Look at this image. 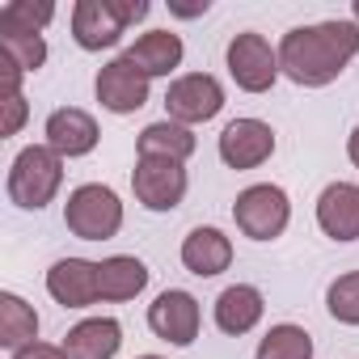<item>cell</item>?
Masks as SVG:
<instances>
[{"label":"cell","instance_id":"1","mask_svg":"<svg viewBox=\"0 0 359 359\" xmlns=\"http://www.w3.org/2000/svg\"><path fill=\"white\" fill-rule=\"evenodd\" d=\"M355 55H359V26L355 22L296 26L279 43V72L304 89H321V85L338 81Z\"/></svg>","mask_w":359,"mask_h":359},{"label":"cell","instance_id":"2","mask_svg":"<svg viewBox=\"0 0 359 359\" xmlns=\"http://www.w3.org/2000/svg\"><path fill=\"white\" fill-rule=\"evenodd\" d=\"M64 182V156L51 144H30L9 169V199L26 212H43Z\"/></svg>","mask_w":359,"mask_h":359},{"label":"cell","instance_id":"3","mask_svg":"<svg viewBox=\"0 0 359 359\" xmlns=\"http://www.w3.org/2000/svg\"><path fill=\"white\" fill-rule=\"evenodd\" d=\"M64 224L72 237L81 241H106L123 229V203L110 187L102 182H85L68 195V208H64Z\"/></svg>","mask_w":359,"mask_h":359},{"label":"cell","instance_id":"4","mask_svg":"<svg viewBox=\"0 0 359 359\" xmlns=\"http://www.w3.org/2000/svg\"><path fill=\"white\" fill-rule=\"evenodd\" d=\"M233 220H237V229H241L245 237H254V241H275V237L287 229V220H292V203H287V195H283L279 187L258 182V187H250V191L237 195Z\"/></svg>","mask_w":359,"mask_h":359},{"label":"cell","instance_id":"5","mask_svg":"<svg viewBox=\"0 0 359 359\" xmlns=\"http://www.w3.org/2000/svg\"><path fill=\"white\" fill-rule=\"evenodd\" d=\"M135 199L148 212H173L187 199V169L177 161H161V156H140L135 173H131Z\"/></svg>","mask_w":359,"mask_h":359},{"label":"cell","instance_id":"6","mask_svg":"<svg viewBox=\"0 0 359 359\" xmlns=\"http://www.w3.org/2000/svg\"><path fill=\"white\" fill-rule=\"evenodd\" d=\"M165 110H169L173 123H182V127L208 123V118H216V114L224 110V89H220V81L208 76V72L177 76V81L169 85V93H165Z\"/></svg>","mask_w":359,"mask_h":359},{"label":"cell","instance_id":"7","mask_svg":"<svg viewBox=\"0 0 359 359\" xmlns=\"http://www.w3.org/2000/svg\"><path fill=\"white\" fill-rule=\"evenodd\" d=\"M229 72L245 93H266L279 76V51H271L262 34L245 30L229 43Z\"/></svg>","mask_w":359,"mask_h":359},{"label":"cell","instance_id":"8","mask_svg":"<svg viewBox=\"0 0 359 359\" xmlns=\"http://www.w3.org/2000/svg\"><path fill=\"white\" fill-rule=\"evenodd\" d=\"M148 325L156 338H165L173 346H191L199 338V300L191 292L169 287L148 304Z\"/></svg>","mask_w":359,"mask_h":359},{"label":"cell","instance_id":"9","mask_svg":"<svg viewBox=\"0 0 359 359\" xmlns=\"http://www.w3.org/2000/svg\"><path fill=\"white\" fill-rule=\"evenodd\" d=\"M275 152V131L262 118H233L220 131V161L229 169H258Z\"/></svg>","mask_w":359,"mask_h":359},{"label":"cell","instance_id":"10","mask_svg":"<svg viewBox=\"0 0 359 359\" xmlns=\"http://www.w3.org/2000/svg\"><path fill=\"white\" fill-rule=\"evenodd\" d=\"M97 102L106 106V110H114V114H131V110H140L144 102H148V76L127 60V55H118V60H110L102 72H97Z\"/></svg>","mask_w":359,"mask_h":359},{"label":"cell","instance_id":"11","mask_svg":"<svg viewBox=\"0 0 359 359\" xmlns=\"http://www.w3.org/2000/svg\"><path fill=\"white\" fill-rule=\"evenodd\" d=\"M47 292L55 304L64 309H89L102 300V283H97V262L85 258H60L47 271Z\"/></svg>","mask_w":359,"mask_h":359},{"label":"cell","instance_id":"12","mask_svg":"<svg viewBox=\"0 0 359 359\" xmlns=\"http://www.w3.org/2000/svg\"><path fill=\"white\" fill-rule=\"evenodd\" d=\"M317 224L334 241H359V187L330 182L317 199Z\"/></svg>","mask_w":359,"mask_h":359},{"label":"cell","instance_id":"13","mask_svg":"<svg viewBox=\"0 0 359 359\" xmlns=\"http://www.w3.org/2000/svg\"><path fill=\"white\" fill-rule=\"evenodd\" d=\"M123 22L114 18L110 0H81V5L72 9V39L76 47L85 51H102V47H114L123 39Z\"/></svg>","mask_w":359,"mask_h":359},{"label":"cell","instance_id":"14","mask_svg":"<svg viewBox=\"0 0 359 359\" xmlns=\"http://www.w3.org/2000/svg\"><path fill=\"white\" fill-rule=\"evenodd\" d=\"M47 144L60 152V156H85L97 148V123L93 114L76 110V106H64L47 118Z\"/></svg>","mask_w":359,"mask_h":359},{"label":"cell","instance_id":"15","mask_svg":"<svg viewBox=\"0 0 359 359\" xmlns=\"http://www.w3.org/2000/svg\"><path fill=\"white\" fill-rule=\"evenodd\" d=\"M118 346H123V325L114 317H89V321L72 325L64 338L68 359H114Z\"/></svg>","mask_w":359,"mask_h":359},{"label":"cell","instance_id":"16","mask_svg":"<svg viewBox=\"0 0 359 359\" xmlns=\"http://www.w3.org/2000/svg\"><path fill=\"white\" fill-rule=\"evenodd\" d=\"M262 313H266L262 292L250 287V283H233V287H224V292L216 296V325H220L224 334H233V338L250 334V330L262 321Z\"/></svg>","mask_w":359,"mask_h":359},{"label":"cell","instance_id":"17","mask_svg":"<svg viewBox=\"0 0 359 359\" xmlns=\"http://www.w3.org/2000/svg\"><path fill=\"white\" fill-rule=\"evenodd\" d=\"M229 262H233V241L220 229H195L182 241V266L199 279H212V275L229 271Z\"/></svg>","mask_w":359,"mask_h":359},{"label":"cell","instance_id":"18","mask_svg":"<svg viewBox=\"0 0 359 359\" xmlns=\"http://www.w3.org/2000/svg\"><path fill=\"white\" fill-rule=\"evenodd\" d=\"M127 60L152 81V76H169L177 64H182V39L169 30H148L127 47Z\"/></svg>","mask_w":359,"mask_h":359},{"label":"cell","instance_id":"19","mask_svg":"<svg viewBox=\"0 0 359 359\" xmlns=\"http://www.w3.org/2000/svg\"><path fill=\"white\" fill-rule=\"evenodd\" d=\"M97 283H102V300L123 304V300H135L148 287V266L131 254H114V258L97 262Z\"/></svg>","mask_w":359,"mask_h":359},{"label":"cell","instance_id":"20","mask_svg":"<svg viewBox=\"0 0 359 359\" xmlns=\"http://www.w3.org/2000/svg\"><path fill=\"white\" fill-rule=\"evenodd\" d=\"M135 148H140V156H161V161H177V165H182V161L195 152V131L182 127V123H173V118L148 123V127L140 131Z\"/></svg>","mask_w":359,"mask_h":359},{"label":"cell","instance_id":"21","mask_svg":"<svg viewBox=\"0 0 359 359\" xmlns=\"http://www.w3.org/2000/svg\"><path fill=\"white\" fill-rule=\"evenodd\" d=\"M39 338V313L13 296V292H0V346H9V351H22Z\"/></svg>","mask_w":359,"mask_h":359},{"label":"cell","instance_id":"22","mask_svg":"<svg viewBox=\"0 0 359 359\" xmlns=\"http://www.w3.org/2000/svg\"><path fill=\"white\" fill-rule=\"evenodd\" d=\"M55 18V5L47 0H9L0 9V39H13V34H43V26Z\"/></svg>","mask_w":359,"mask_h":359},{"label":"cell","instance_id":"23","mask_svg":"<svg viewBox=\"0 0 359 359\" xmlns=\"http://www.w3.org/2000/svg\"><path fill=\"white\" fill-rule=\"evenodd\" d=\"M254 359H313V338H309V330H300L292 321L271 325L266 338L258 342Z\"/></svg>","mask_w":359,"mask_h":359},{"label":"cell","instance_id":"24","mask_svg":"<svg viewBox=\"0 0 359 359\" xmlns=\"http://www.w3.org/2000/svg\"><path fill=\"white\" fill-rule=\"evenodd\" d=\"M325 309H330L334 321H342V325H359V271L338 275V279L330 283V292H325Z\"/></svg>","mask_w":359,"mask_h":359},{"label":"cell","instance_id":"25","mask_svg":"<svg viewBox=\"0 0 359 359\" xmlns=\"http://www.w3.org/2000/svg\"><path fill=\"white\" fill-rule=\"evenodd\" d=\"M0 51H5L22 72H39L47 64V43L43 34H13V39H0Z\"/></svg>","mask_w":359,"mask_h":359},{"label":"cell","instance_id":"26","mask_svg":"<svg viewBox=\"0 0 359 359\" xmlns=\"http://www.w3.org/2000/svg\"><path fill=\"white\" fill-rule=\"evenodd\" d=\"M0 106H5V123H0V131H5V135H18L22 123H26V97L13 93V97H5Z\"/></svg>","mask_w":359,"mask_h":359},{"label":"cell","instance_id":"27","mask_svg":"<svg viewBox=\"0 0 359 359\" xmlns=\"http://www.w3.org/2000/svg\"><path fill=\"white\" fill-rule=\"evenodd\" d=\"M110 9L123 26H135L140 18H148V0H110Z\"/></svg>","mask_w":359,"mask_h":359},{"label":"cell","instance_id":"28","mask_svg":"<svg viewBox=\"0 0 359 359\" xmlns=\"http://www.w3.org/2000/svg\"><path fill=\"white\" fill-rule=\"evenodd\" d=\"M13 359H68L64 346H51V342H30L22 351H13Z\"/></svg>","mask_w":359,"mask_h":359},{"label":"cell","instance_id":"29","mask_svg":"<svg viewBox=\"0 0 359 359\" xmlns=\"http://www.w3.org/2000/svg\"><path fill=\"white\" fill-rule=\"evenodd\" d=\"M177 18H199V13H208V0H199V5H169Z\"/></svg>","mask_w":359,"mask_h":359},{"label":"cell","instance_id":"30","mask_svg":"<svg viewBox=\"0 0 359 359\" xmlns=\"http://www.w3.org/2000/svg\"><path fill=\"white\" fill-rule=\"evenodd\" d=\"M346 152H351V161H355V165H359V131H355V135H351V144H346Z\"/></svg>","mask_w":359,"mask_h":359},{"label":"cell","instance_id":"31","mask_svg":"<svg viewBox=\"0 0 359 359\" xmlns=\"http://www.w3.org/2000/svg\"><path fill=\"white\" fill-rule=\"evenodd\" d=\"M140 359H161V355H140Z\"/></svg>","mask_w":359,"mask_h":359},{"label":"cell","instance_id":"32","mask_svg":"<svg viewBox=\"0 0 359 359\" xmlns=\"http://www.w3.org/2000/svg\"><path fill=\"white\" fill-rule=\"evenodd\" d=\"M355 18H359V5H355Z\"/></svg>","mask_w":359,"mask_h":359}]
</instances>
